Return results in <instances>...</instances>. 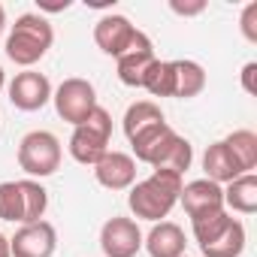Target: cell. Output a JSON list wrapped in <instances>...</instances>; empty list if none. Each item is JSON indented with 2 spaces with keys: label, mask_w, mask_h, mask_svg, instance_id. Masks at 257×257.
I'll return each instance as SVG.
<instances>
[{
  "label": "cell",
  "mask_w": 257,
  "mask_h": 257,
  "mask_svg": "<svg viewBox=\"0 0 257 257\" xmlns=\"http://www.w3.org/2000/svg\"><path fill=\"white\" fill-rule=\"evenodd\" d=\"M191 161H194V149H191V143H188L185 137H179L176 146L167 152V158H164L155 170H170V173H176V176H185V170H191Z\"/></svg>",
  "instance_id": "25"
},
{
  "label": "cell",
  "mask_w": 257,
  "mask_h": 257,
  "mask_svg": "<svg viewBox=\"0 0 257 257\" xmlns=\"http://www.w3.org/2000/svg\"><path fill=\"white\" fill-rule=\"evenodd\" d=\"M230 152V158L236 161L239 173H251L257 167V134L254 131H236L227 140H221Z\"/></svg>",
  "instance_id": "18"
},
{
  "label": "cell",
  "mask_w": 257,
  "mask_h": 257,
  "mask_svg": "<svg viewBox=\"0 0 257 257\" xmlns=\"http://www.w3.org/2000/svg\"><path fill=\"white\" fill-rule=\"evenodd\" d=\"M179 203H182V209L188 212V218L197 221V218L224 212V188L215 185V182H209V179H197V182L182 185Z\"/></svg>",
  "instance_id": "7"
},
{
  "label": "cell",
  "mask_w": 257,
  "mask_h": 257,
  "mask_svg": "<svg viewBox=\"0 0 257 257\" xmlns=\"http://www.w3.org/2000/svg\"><path fill=\"white\" fill-rule=\"evenodd\" d=\"M239 28H242V37H245L248 43H257V4H248V7L242 10Z\"/></svg>",
  "instance_id": "26"
},
{
  "label": "cell",
  "mask_w": 257,
  "mask_h": 257,
  "mask_svg": "<svg viewBox=\"0 0 257 257\" xmlns=\"http://www.w3.org/2000/svg\"><path fill=\"white\" fill-rule=\"evenodd\" d=\"M182 176L170 173V170H155L149 179L137 182L131 188V197H127V206L131 212L143 221H161L173 212V206L179 203V194H182Z\"/></svg>",
  "instance_id": "1"
},
{
  "label": "cell",
  "mask_w": 257,
  "mask_h": 257,
  "mask_svg": "<svg viewBox=\"0 0 257 257\" xmlns=\"http://www.w3.org/2000/svg\"><path fill=\"white\" fill-rule=\"evenodd\" d=\"M100 248L106 257H137L143 248V233L134 218H109L100 230Z\"/></svg>",
  "instance_id": "6"
},
{
  "label": "cell",
  "mask_w": 257,
  "mask_h": 257,
  "mask_svg": "<svg viewBox=\"0 0 257 257\" xmlns=\"http://www.w3.org/2000/svg\"><path fill=\"white\" fill-rule=\"evenodd\" d=\"M52 100H55L58 115H61L67 124H73V127H79V124L100 106L94 85H91L88 79H79V76L64 79V82L58 85V91H52Z\"/></svg>",
  "instance_id": "5"
},
{
  "label": "cell",
  "mask_w": 257,
  "mask_h": 257,
  "mask_svg": "<svg viewBox=\"0 0 257 257\" xmlns=\"http://www.w3.org/2000/svg\"><path fill=\"white\" fill-rule=\"evenodd\" d=\"M40 10L43 13H64V10H70V0H64V4H46V0H40Z\"/></svg>",
  "instance_id": "29"
},
{
  "label": "cell",
  "mask_w": 257,
  "mask_h": 257,
  "mask_svg": "<svg viewBox=\"0 0 257 257\" xmlns=\"http://www.w3.org/2000/svg\"><path fill=\"white\" fill-rule=\"evenodd\" d=\"M0 221H25V206H22V188L19 182H0Z\"/></svg>",
  "instance_id": "24"
},
{
  "label": "cell",
  "mask_w": 257,
  "mask_h": 257,
  "mask_svg": "<svg viewBox=\"0 0 257 257\" xmlns=\"http://www.w3.org/2000/svg\"><path fill=\"white\" fill-rule=\"evenodd\" d=\"M170 10L176 16H200L206 10V0H194V4H182V0H170Z\"/></svg>",
  "instance_id": "27"
},
{
  "label": "cell",
  "mask_w": 257,
  "mask_h": 257,
  "mask_svg": "<svg viewBox=\"0 0 257 257\" xmlns=\"http://www.w3.org/2000/svg\"><path fill=\"white\" fill-rule=\"evenodd\" d=\"M4 85H7V73H4V67H0V91H4Z\"/></svg>",
  "instance_id": "32"
},
{
  "label": "cell",
  "mask_w": 257,
  "mask_h": 257,
  "mask_svg": "<svg viewBox=\"0 0 257 257\" xmlns=\"http://www.w3.org/2000/svg\"><path fill=\"white\" fill-rule=\"evenodd\" d=\"M176 140H179V134L173 131L167 121H161V124H152L149 131L137 134V137L131 140V146H134L137 161H143V164H149V167L155 170V167L167 158V152L176 146Z\"/></svg>",
  "instance_id": "12"
},
{
  "label": "cell",
  "mask_w": 257,
  "mask_h": 257,
  "mask_svg": "<svg viewBox=\"0 0 257 257\" xmlns=\"http://www.w3.org/2000/svg\"><path fill=\"white\" fill-rule=\"evenodd\" d=\"M137 37V28L131 25L127 16H118V13H109L103 16L97 25H94V43L103 55H112V58H121L127 49H131Z\"/></svg>",
  "instance_id": "10"
},
{
  "label": "cell",
  "mask_w": 257,
  "mask_h": 257,
  "mask_svg": "<svg viewBox=\"0 0 257 257\" xmlns=\"http://www.w3.org/2000/svg\"><path fill=\"white\" fill-rule=\"evenodd\" d=\"M185 257H188V254H185Z\"/></svg>",
  "instance_id": "33"
},
{
  "label": "cell",
  "mask_w": 257,
  "mask_h": 257,
  "mask_svg": "<svg viewBox=\"0 0 257 257\" xmlns=\"http://www.w3.org/2000/svg\"><path fill=\"white\" fill-rule=\"evenodd\" d=\"M203 170H206V179L215 182V185H230L233 179L245 176V173H239V167H236V161L230 158V152H227L224 143H212V146L206 149V155H203Z\"/></svg>",
  "instance_id": "15"
},
{
  "label": "cell",
  "mask_w": 257,
  "mask_h": 257,
  "mask_svg": "<svg viewBox=\"0 0 257 257\" xmlns=\"http://www.w3.org/2000/svg\"><path fill=\"white\" fill-rule=\"evenodd\" d=\"M164 121V112H161V106L158 103H152V100H137V103H131L127 106V112H124V137L127 140H134L137 134H143V131H149L152 124H161Z\"/></svg>",
  "instance_id": "17"
},
{
  "label": "cell",
  "mask_w": 257,
  "mask_h": 257,
  "mask_svg": "<svg viewBox=\"0 0 257 257\" xmlns=\"http://www.w3.org/2000/svg\"><path fill=\"white\" fill-rule=\"evenodd\" d=\"M173 67H176V97L179 100H191V97L203 94L206 70L197 61H173Z\"/></svg>",
  "instance_id": "20"
},
{
  "label": "cell",
  "mask_w": 257,
  "mask_h": 257,
  "mask_svg": "<svg viewBox=\"0 0 257 257\" xmlns=\"http://www.w3.org/2000/svg\"><path fill=\"white\" fill-rule=\"evenodd\" d=\"M230 221H233V215H227V209H224V212H215V215H206V218L191 221V227H194V239L200 242V248H203V245H209V242H215V239L230 227Z\"/></svg>",
  "instance_id": "23"
},
{
  "label": "cell",
  "mask_w": 257,
  "mask_h": 257,
  "mask_svg": "<svg viewBox=\"0 0 257 257\" xmlns=\"http://www.w3.org/2000/svg\"><path fill=\"white\" fill-rule=\"evenodd\" d=\"M242 88L248 94H257V61H248L242 67Z\"/></svg>",
  "instance_id": "28"
},
{
  "label": "cell",
  "mask_w": 257,
  "mask_h": 257,
  "mask_svg": "<svg viewBox=\"0 0 257 257\" xmlns=\"http://www.w3.org/2000/svg\"><path fill=\"white\" fill-rule=\"evenodd\" d=\"M19 188H22V206H25V221L22 224L43 221V215L49 209V191L40 182H34V179H22Z\"/></svg>",
  "instance_id": "22"
},
{
  "label": "cell",
  "mask_w": 257,
  "mask_h": 257,
  "mask_svg": "<svg viewBox=\"0 0 257 257\" xmlns=\"http://www.w3.org/2000/svg\"><path fill=\"white\" fill-rule=\"evenodd\" d=\"M55 31L40 13H25L16 19L10 37H7V58L19 67H34L43 61V55L52 49Z\"/></svg>",
  "instance_id": "2"
},
{
  "label": "cell",
  "mask_w": 257,
  "mask_h": 257,
  "mask_svg": "<svg viewBox=\"0 0 257 257\" xmlns=\"http://www.w3.org/2000/svg\"><path fill=\"white\" fill-rule=\"evenodd\" d=\"M55 248H58V233L49 221L22 224V230L10 239L13 257H52Z\"/></svg>",
  "instance_id": "8"
},
{
  "label": "cell",
  "mask_w": 257,
  "mask_h": 257,
  "mask_svg": "<svg viewBox=\"0 0 257 257\" xmlns=\"http://www.w3.org/2000/svg\"><path fill=\"white\" fill-rule=\"evenodd\" d=\"M0 257H13V254H10V239H7L4 233H0Z\"/></svg>",
  "instance_id": "30"
},
{
  "label": "cell",
  "mask_w": 257,
  "mask_h": 257,
  "mask_svg": "<svg viewBox=\"0 0 257 257\" xmlns=\"http://www.w3.org/2000/svg\"><path fill=\"white\" fill-rule=\"evenodd\" d=\"M4 28H7V10H4V4H0V34H4Z\"/></svg>",
  "instance_id": "31"
},
{
  "label": "cell",
  "mask_w": 257,
  "mask_h": 257,
  "mask_svg": "<svg viewBox=\"0 0 257 257\" xmlns=\"http://www.w3.org/2000/svg\"><path fill=\"white\" fill-rule=\"evenodd\" d=\"M143 88L152 97H176V67L173 61H155L143 79Z\"/></svg>",
  "instance_id": "21"
},
{
  "label": "cell",
  "mask_w": 257,
  "mask_h": 257,
  "mask_svg": "<svg viewBox=\"0 0 257 257\" xmlns=\"http://www.w3.org/2000/svg\"><path fill=\"white\" fill-rule=\"evenodd\" d=\"M200 251H203V257H239V254L245 251V224L233 218L230 227H227L215 242L203 245Z\"/></svg>",
  "instance_id": "19"
},
{
  "label": "cell",
  "mask_w": 257,
  "mask_h": 257,
  "mask_svg": "<svg viewBox=\"0 0 257 257\" xmlns=\"http://www.w3.org/2000/svg\"><path fill=\"white\" fill-rule=\"evenodd\" d=\"M109 140H112V115L103 106H97L79 127H73L70 155H73V161L94 167L109 152Z\"/></svg>",
  "instance_id": "3"
},
{
  "label": "cell",
  "mask_w": 257,
  "mask_h": 257,
  "mask_svg": "<svg viewBox=\"0 0 257 257\" xmlns=\"http://www.w3.org/2000/svg\"><path fill=\"white\" fill-rule=\"evenodd\" d=\"M61 158H64L61 143H58V137L49 134V131H31V134L19 143V167H22L28 176L46 179V176L58 173Z\"/></svg>",
  "instance_id": "4"
},
{
  "label": "cell",
  "mask_w": 257,
  "mask_h": 257,
  "mask_svg": "<svg viewBox=\"0 0 257 257\" xmlns=\"http://www.w3.org/2000/svg\"><path fill=\"white\" fill-rule=\"evenodd\" d=\"M155 61H158V58H155L152 40H149L143 31H137L131 49L118 58V79H121L124 85H131V88H143V79H146V73H149V67H152Z\"/></svg>",
  "instance_id": "11"
},
{
  "label": "cell",
  "mask_w": 257,
  "mask_h": 257,
  "mask_svg": "<svg viewBox=\"0 0 257 257\" xmlns=\"http://www.w3.org/2000/svg\"><path fill=\"white\" fill-rule=\"evenodd\" d=\"M94 176L109 191H127L137 182V161L131 155H124V152H106L94 164Z\"/></svg>",
  "instance_id": "13"
},
{
  "label": "cell",
  "mask_w": 257,
  "mask_h": 257,
  "mask_svg": "<svg viewBox=\"0 0 257 257\" xmlns=\"http://www.w3.org/2000/svg\"><path fill=\"white\" fill-rule=\"evenodd\" d=\"M49 100H52V82L37 70H25L10 82V103L22 112H37Z\"/></svg>",
  "instance_id": "9"
},
{
  "label": "cell",
  "mask_w": 257,
  "mask_h": 257,
  "mask_svg": "<svg viewBox=\"0 0 257 257\" xmlns=\"http://www.w3.org/2000/svg\"><path fill=\"white\" fill-rule=\"evenodd\" d=\"M224 209H233L239 215L257 212V176L254 173H245L224 188Z\"/></svg>",
  "instance_id": "16"
},
{
  "label": "cell",
  "mask_w": 257,
  "mask_h": 257,
  "mask_svg": "<svg viewBox=\"0 0 257 257\" xmlns=\"http://www.w3.org/2000/svg\"><path fill=\"white\" fill-rule=\"evenodd\" d=\"M146 251L152 257H185V230L173 221H158L152 233L143 239Z\"/></svg>",
  "instance_id": "14"
}]
</instances>
